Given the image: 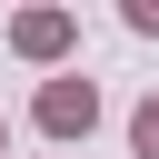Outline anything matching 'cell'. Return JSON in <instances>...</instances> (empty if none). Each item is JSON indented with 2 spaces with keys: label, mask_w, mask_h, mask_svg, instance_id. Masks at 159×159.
<instances>
[{
  "label": "cell",
  "mask_w": 159,
  "mask_h": 159,
  "mask_svg": "<svg viewBox=\"0 0 159 159\" xmlns=\"http://www.w3.org/2000/svg\"><path fill=\"white\" fill-rule=\"evenodd\" d=\"M89 119H99V89L89 80H40V129L50 139H89Z\"/></svg>",
  "instance_id": "cell-1"
},
{
  "label": "cell",
  "mask_w": 159,
  "mask_h": 159,
  "mask_svg": "<svg viewBox=\"0 0 159 159\" xmlns=\"http://www.w3.org/2000/svg\"><path fill=\"white\" fill-rule=\"evenodd\" d=\"M70 40H80L70 10H20V20H10V50H20V60H60Z\"/></svg>",
  "instance_id": "cell-2"
},
{
  "label": "cell",
  "mask_w": 159,
  "mask_h": 159,
  "mask_svg": "<svg viewBox=\"0 0 159 159\" xmlns=\"http://www.w3.org/2000/svg\"><path fill=\"white\" fill-rule=\"evenodd\" d=\"M129 149H139V159H159V89L129 109Z\"/></svg>",
  "instance_id": "cell-3"
},
{
  "label": "cell",
  "mask_w": 159,
  "mask_h": 159,
  "mask_svg": "<svg viewBox=\"0 0 159 159\" xmlns=\"http://www.w3.org/2000/svg\"><path fill=\"white\" fill-rule=\"evenodd\" d=\"M119 20H129V30H139V40H159V0H129V10H119Z\"/></svg>",
  "instance_id": "cell-4"
},
{
  "label": "cell",
  "mask_w": 159,
  "mask_h": 159,
  "mask_svg": "<svg viewBox=\"0 0 159 159\" xmlns=\"http://www.w3.org/2000/svg\"><path fill=\"white\" fill-rule=\"evenodd\" d=\"M0 149H10V119H0Z\"/></svg>",
  "instance_id": "cell-5"
}]
</instances>
